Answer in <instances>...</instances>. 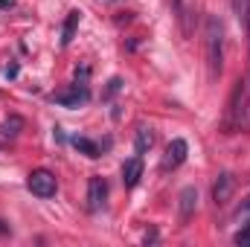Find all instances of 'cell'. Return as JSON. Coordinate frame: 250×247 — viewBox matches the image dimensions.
Returning <instances> with one entry per match:
<instances>
[{"label": "cell", "mask_w": 250, "mask_h": 247, "mask_svg": "<svg viewBox=\"0 0 250 247\" xmlns=\"http://www.w3.org/2000/svg\"><path fill=\"white\" fill-rule=\"evenodd\" d=\"M120 87H123V79H111V82H108V90L102 93V99H111V96H117V93H120Z\"/></svg>", "instance_id": "15"}, {"label": "cell", "mask_w": 250, "mask_h": 247, "mask_svg": "<svg viewBox=\"0 0 250 247\" xmlns=\"http://www.w3.org/2000/svg\"><path fill=\"white\" fill-rule=\"evenodd\" d=\"M204 47H207V67H209V76L218 79L221 70H224V26L215 15L207 18L204 23Z\"/></svg>", "instance_id": "2"}, {"label": "cell", "mask_w": 250, "mask_h": 247, "mask_svg": "<svg viewBox=\"0 0 250 247\" xmlns=\"http://www.w3.org/2000/svg\"><path fill=\"white\" fill-rule=\"evenodd\" d=\"M79 21H82V12H70L67 15V21H64V26H62V47H67L73 41V35L79 29Z\"/></svg>", "instance_id": "10"}, {"label": "cell", "mask_w": 250, "mask_h": 247, "mask_svg": "<svg viewBox=\"0 0 250 247\" xmlns=\"http://www.w3.org/2000/svg\"><path fill=\"white\" fill-rule=\"evenodd\" d=\"M0 233H9V227H3V221H0Z\"/></svg>", "instance_id": "19"}, {"label": "cell", "mask_w": 250, "mask_h": 247, "mask_svg": "<svg viewBox=\"0 0 250 247\" xmlns=\"http://www.w3.org/2000/svg\"><path fill=\"white\" fill-rule=\"evenodd\" d=\"M187 151H189V145H187V140H172L169 145H166V154H163V172H172V169H178L184 160H187Z\"/></svg>", "instance_id": "5"}, {"label": "cell", "mask_w": 250, "mask_h": 247, "mask_svg": "<svg viewBox=\"0 0 250 247\" xmlns=\"http://www.w3.org/2000/svg\"><path fill=\"white\" fill-rule=\"evenodd\" d=\"M140 178H143V157L137 154V157L125 160V166H123V184L128 186V189H134V186L140 184Z\"/></svg>", "instance_id": "9"}, {"label": "cell", "mask_w": 250, "mask_h": 247, "mask_svg": "<svg viewBox=\"0 0 250 247\" xmlns=\"http://www.w3.org/2000/svg\"><path fill=\"white\" fill-rule=\"evenodd\" d=\"M105 198H108L105 178H90V184H87V209L90 212H99L105 206Z\"/></svg>", "instance_id": "6"}, {"label": "cell", "mask_w": 250, "mask_h": 247, "mask_svg": "<svg viewBox=\"0 0 250 247\" xmlns=\"http://www.w3.org/2000/svg\"><path fill=\"white\" fill-rule=\"evenodd\" d=\"M236 245L239 247H250V221L242 227V233H236Z\"/></svg>", "instance_id": "16"}, {"label": "cell", "mask_w": 250, "mask_h": 247, "mask_svg": "<svg viewBox=\"0 0 250 247\" xmlns=\"http://www.w3.org/2000/svg\"><path fill=\"white\" fill-rule=\"evenodd\" d=\"M233 189H236V178H233L230 172H221L218 181H215V186H212V198H215V204H227L230 195H233Z\"/></svg>", "instance_id": "8"}, {"label": "cell", "mask_w": 250, "mask_h": 247, "mask_svg": "<svg viewBox=\"0 0 250 247\" xmlns=\"http://www.w3.org/2000/svg\"><path fill=\"white\" fill-rule=\"evenodd\" d=\"M233 9H236V18H239V23L245 26V21H248V12H250V0H233Z\"/></svg>", "instance_id": "14"}, {"label": "cell", "mask_w": 250, "mask_h": 247, "mask_svg": "<svg viewBox=\"0 0 250 247\" xmlns=\"http://www.w3.org/2000/svg\"><path fill=\"white\" fill-rule=\"evenodd\" d=\"M239 215H250V198L242 204V209H239Z\"/></svg>", "instance_id": "18"}, {"label": "cell", "mask_w": 250, "mask_h": 247, "mask_svg": "<svg viewBox=\"0 0 250 247\" xmlns=\"http://www.w3.org/2000/svg\"><path fill=\"white\" fill-rule=\"evenodd\" d=\"M26 186H29V192H32V195H38V198H53V195H56V189H59L56 175H53V172H47V169H35V172H29Z\"/></svg>", "instance_id": "3"}, {"label": "cell", "mask_w": 250, "mask_h": 247, "mask_svg": "<svg viewBox=\"0 0 250 247\" xmlns=\"http://www.w3.org/2000/svg\"><path fill=\"white\" fill-rule=\"evenodd\" d=\"M195 206H198V189L195 186L181 189V195H178V218H181V224H187L195 215Z\"/></svg>", "instance_id": "7"}, {"label": "cell", "mask_w": 250, "mask_h": 247, "mask_svg": "<svg viewBox=\"0 0 250 247\" xmlns=\"http://www.w3.org/2000/svg\"><path fill=\"white\" fill-rule=\"evenodd\" d=\"M172 9H175V15L181 18V15H184V0H172Z\"/></svg>", "instance_id": "17"}, {"label": "cell", "mask_w": 250, "mask_h": 247, "mask_svg": "<svg viewBox=\"0 0 250 247\" xmlns=\"http://www.w3.org/2000/svg\"><path fill=\"white\" fill-rule=\"evenodd\" d=\"M21 128H23V120H21V117H9V120H3V125H0L3 137H18Z\"/></svg>", "instance_id": "13"}, {"label": "cell", "mask_w": 250, "mask_h": 247, "mask_svg": "<svg viewBox=\"0 0 250 247\" xmlns=\"http://www.w3.org/2000/svg\"><path fill=\"white\" fill-rule=\"evenodd\" d=\"M137 151L143 154V151H148L151 148V143H154V137H151V128H137Z\"/></svg>", "instance_id": "12"}, {"label": "cell", "mask_w": 250, "mask_h": 247, "mask_svg": "<svg viewBox=\"0 0 250 247\" xmlns=\"http://www.w3.org/2000/svg\"><path fill=\"white\" fill-rule=\"evenodd\" d=\"M87 99H90L87 84H73V87H64V90H56L53 93V102L62 105V108H82Z\"/></svg>", "instance_id": "4"}, {"label": "cell", "mask_w": 250, "mask_h": 247, "mask_svg": "<svg viewBox=\"0 0 250 247\" xmlns=\"http://www.w3.org/2000/svg\"><path fill=\"white\" fill-rule=\"evenodd\" d=\"M224 128L233 131H250V73L245 79L236 82L233 93H230V105H227V117Z\"/></svg>", "instance_id": "1"}, {"label": "cell", "mask_w": 250, "mask_h": 247, "mask_svg": "<svg viewBox=\"0 0 250 247\" xmlns=\"http://www.w3.org/2000/svg\"><path fill=\"white\" fill-rule=\"evenodd\" d=\"M73 145H76L82 154H87V157H99V145H96L93 140H87V137H73Z\"/></svg>", "instance_id": "11"}]
</instances>
